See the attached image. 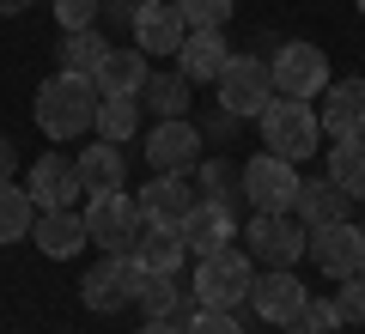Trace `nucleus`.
<instances>
[{"label": "nucleus", "instance_id": "1", "mask_svg": "<svg viewBox=\"0 0 365 334\" xmlns=\"http://www.w3.org/2000/svg\"><path fill=\"white\" fill-rule=\"evenodd\" d=\"M31 116L49 140H79V134L98 128V85L79 73H49L31 98Z\"/></svg>", "mask_w": 365, "mask_h": 334}, {"label": "nucleus", "instance_id": "2", "mask_svg": "<svg viewBox=\"0 0 365 334\" xmlns=\"http://www.w3.org/2000/svg\"><path fill=\"white\" fill-rule=\"evenodd\" d=\"M256 122H262V146H268L274 158L304 165L311 152H323V122H317L311 98H280V91H274V103L262 110Z\"/></svg>", "mask_w": 365, "mask_h": 334}, {"label": "nucleus", "instance_id": "3", "mask_svg": "<svg viewBox=\"0 0 365 334\" xmlns=\"http://www.w3.org/2000/svg\"><path fill=\"white\" fill-rule=\"evenodd\" d=\"M250 286H256L250 249H220V256H201L189 298H195V310H237L250 304Z\"/></svg>", "mask_w": 365, "mask_h": 334}, {"label": "nucleus", "instance_id": "4", "mask_svg": "<svg viewBox=\"0 0 365 334\" xmlns=\"http://www.w3.org/2000/svg\"><path fill=\"white\" fill-rule=\"evenodd\" d=\"M213 85H220V116H232V122H256L274 103V73H268V61H256V55H232Z\"/></svg>", "mask_w": 365, "mask_h": 334}, {"label": "nucleus", "instance_id": "5", "mask_svg": "<svg viewBox=\"0 0 365 334\" xmlns=\"http://www.w3.org/2000/svg\"><path fill=\"white\" fill-rule=\"evenodd\" d=\"M299 165L292 158H274V152H256L244 170H237V189L256 201V213H292L299 207Z\"/></svg>", "mask_w": 365, "mask_h": 334}, {"label": "nucleus", "instance_id": "6", "mask_svg": "<svg viewBox=\"0 0 365 334\" xmlns=\"http://www.w3.org/2000/svg\"><path fill=\"white\" fill-rule=\"evenodd\" d=\"M86 244H104V249H122L128 256L134 249V237L146 231V219H140V207L128 201L122 189H110V194H86Z\"/></svg>", "mask_w": 365, "mask_h": 334}, {"label": "nucleus", "instance_id": "7", "mask_svg": "<svg viewBox=\"0 0 365 334\" xmlns=\"http://www.w3.org/2000/svg\"><path fill=\"white\" fill-rule=\"evenodd\" d=\"M304 256H311L329 280H353V273H365V231L353 219L311 225V231H304Z\"/></svg>", "mask_w": 365, "mask_h": 334}, {"label": "nucleus", "instance_id": "8", "mask_svg": "<svg viewBox=\"0 0 365 334\" xmlns=\"http://www.w3.org/2000/svg\"><path fill=\"white\" fill-rule=\"evenodd\" d=\"M268 73H274L280 98H323L329 91V61H323L317 43H280L268 55Z\"/></svg>", "mask_w": 365, "mask_h": 334}, {"label": "nucleus", "instance_id": "9", "mask_svg": "<svg viewBox=\"0 0 365 334\" xmlns=\"http://www.w3.org/2000/svg\"><path fill=\"white\" fill-rule=\"evenodd\" d=\"M244 244H250V261H262V268H292L304 256V225L292 213H256L244 225Z\"/></svg>", "mask_w": 365, "mask_h": 334}, {"label": "nucleus", "instance_id": "10", "mask_svg": "<svg viewBox=\"0 0 365 334\" xmlns=\"http://www.w3.org/2000/svg\"><path fill=\"white\" fill-rule=\"evenodd\" d=\"M201 146H207V140H201L195 122H189V116H170V122H158V128L146 134L140 152H146V165L165 170V177H189V170L201 165Z\"/></svg>", "mask_w": 365, "mask_h": 334}, {"label": "nucleus", "instance_id": "11", "mask_svg": "<svg viewBox=\"0 0 365 334\" xmlns=\"http://www.w3.org/2000/svg\"><path fill=\"white\" fill-rule=\"evenodd\" d=\"M79 298H86V310H98V316H116L122 304H134V256L104 249V261H91L86 280H79Z\"/></svg>", "mask_w": 365, "mask_h": 334}, {"label": "nucleus", "instance_id": "12", "mask_svg": "<svg viewBox=\"0 0 365 334\" xmlns=\"http://www.w3.org/2000/svg\"><path fill=\"white\" fill-rule=\"evenodd\" d=\"M304 280L292 268H268L256 273V286H250V310H256L262 322H274V328H292V322L304 316Z\"/></svg>", "mask_w": 365, "mask_h": 334}, {"label": "nucleus", "instance_id": "13", "mask_svg": "<svg viewBox=\"0 0 365 334\" xmlns=\"http://www.w3.org/2000/svg\"><path fill=\"white\" fill-rule=\"evenodd\" d=\"M177 231H182V244H189V256L201 261V256H220V249H232V237H237V213H232V201H195Z\"/></svg>", "mask_w": 365, "mask_h": 334}, {"label": "nucleus", "instance_id": "14", "mask_svg": "<svg viewBox=\"0 0 365 334\" xmlns=\"http://www.w3.org/2000/svg\"><path fill=\"white\" fill-rule=\"evenodd\" d=\"M25 189H31V201H37V213H55V207H73L79 194H86V182H79V165H73V158L43 152L37 165H31Z\"/></svg>", "mask_w": 365, "mask_h": 334}, {"label": "nucleus", "instance_id": "15", "mask_svg": "<svg viewBox=\"0 0 365 334\" xmlns=\"http://www.w3.org/2000/svg\"><path fill=\"white\" fill-rule=\"evenodd\" d=\"M189 25H182L177 0H140V19H134V49L146 55H177Z\"/></svg>", "mask_w": 365, "mask_h": 334}, {"label": "nucleus", "instance_id": "16", "mask_svg": "<svg viewBox=\"0 0 365 334\" xmlns=\"http://www.w3.org/2000/svg\"><path fill=\"white\" fill-rule=\"evenodd\" d=\"M195 201H201V194L189 189L182 177H165V170H158V177L146 182L140 194H134V207H140L146 225H170V231H177L182 219H189V207H195Z\"/></svg>", "mask_w": 365, "mask_h": 334}, {"label": "nucleus", "instance_id": "17", "mask_svg": "<svg viewBox=\"0 0 365 334\" xmlns=\"http://www.w3.org/2000/svg\"><path fill=\"white\" fill-rule=\"evenodd\" d=\"M146 79H153V67H146V49H116V43H110V55L98 61L91 85H98V98H140Z\"/></svg>", "mask_w": 365, "mask_h": 334}, {"label": "nucleus", "instance_id": "18", "mask_svg": "<svg viewBox=\"0 0 365 334\" xmlns=\"http://www.w3.org/2000/svg\"><path fill=\"white\" fill-rule=\"evenodd\" d=\"M225 61H232V43L220 37V31H189L177 49V73L189 79V85H213V79L225 73Z\"/></svg>", "mask_w": 365, "mask_h": 334}, {"label": "nucleus", "instance_id": "19", "mask_svg": "<svg viewBox=\"0 0 365 334\" xmlns=\"http://www.w3.org/2000/svg\"><path fill=\"white\" fill-rule=\"evenodd\" d=\"M31 237H37V249H43L49 261H67V256L86 249V219H79L73 207H55V213H37Z\"/></svg>", "mask_w": 365, "mask_h": 334}, {"label": "nucleus", "instance_id": "20", "mask_svg": "<svg viewBox=\"0 0 365 334\" xmlns=\"http://www.w3.org/2000/svg\"><path fill=\"white\" fill-rule=\"evenodd\" d=\"M323 134H359L365 122V79H329V98L317 110Z\"/></svg>", "mask_w": 365, "mask_h": 334}, {"label": "nucleus", "instance_id": "21", "mask_svg": "<svg viewBox=\"0 0 365 334\" xmlns=\"http://www.w3.org/2000/svg\"><path fill=\"white\" fill-rule=\"evenodd\" d=\"M128 256H134V268H146V273H182L189 244H182V231H170V225H146Z\"/></svg>", "mask_w": 365, "mask_h": 334}, {"label": "nucleus", "instance_id": "22", "mask_svg": "<svg viewBox=\"0 0 365 334\" xmlns=\"http://www.w3.org/2000/svg\"><path fill=\"white\" fill-rule=\"evenodd\" d=\"M73 165H79V182H86V194H110V189H122V182H128V158H122V146H116V140L86 146Z\"/></svg>", "mask_w": 365, "mask_h": 334}, {"label": "nucleus", "instance_id": "23", "mask_svg": "<svg viewBox=\"0 0 365 334\" xmlns=\"http://www.w3.org/2000/svg\"><path fill=\"white\" fill-rule=\"evenodd\" d=\"M347 207H353V194H341V182L317 177V182H299V207H292V219L311 231V225H335V219H347Z\"/></svg>", "mask_w": 365, "mask_h": 334}, {"label": "nucleus", "instance_id": "24", "mask_svg": "<svg viewBox=\"0 0 365 334\" xmlns=\"http://www.w3.org/2000/svg\"><path fill=\"white\" fill-rule=\"evenodd\" d=\"M329 182H341V194L365 201V140L359 134H335V146H329Z\"/></svg>", "mask_w": 365, "mask_h": 334}, {"label": "nucleus", "instance_id": "25", "mask_svg": "<svg viewBox=\"0 0 365 334\" xmlns=\"http://www.w3.org/2000/svg\"><path fill=\"white\" fill-rule=\"evenodd\" d=\"M134 304H140L146 316H177V310H182L177 273H146V268H134Z\"/></svg>", "mask_w": 365, "mask_h": 334}, {"label": "nucleus", "instance_id": "26", "mask_svg": "<svg viewBox=\"0 0 365 334\" xmlns=\"http://www.w3.org/2000/svg\"><path fill=\"white\" fill-rule=\"evenodd\" d=\"M31 225H37V201H31V189L0 182V244H25Z\"/></svg>", "mask_w": 365, "mask_h": 334}, {"label": "nucleus", "instance_id": "27", "mask_svg": "<svg viewBox=\"0 0 365 334\" xmlns=\"http://www.w3.org/2000/svg\"><path fill=\"white\" fill-rule=\"evenodd\" d=\"M55 55H61V73H79V79H91V73H98V61L110 55V43L98 37V25H91V31H67V43H61Z\"/></svg>", "mask_w": 365, "mask_h": 334}, {"label": "nucleus", "instance_id": "28", "mask_svg": "<svg viewBox=\"0 0 365 334\" xmlns=\"http://www.w3.org/2000/svg\"><path fill=\"white\" fill-rule=\"evenodd\" d=\"M134 128H140V98H98V140H134Z\"/></svg>", "mask_w": 365, "mask_h": 334}, {"label": "nucleus", "instance_id": "29", "mask_svg": "<svg viewBox=\"0 0 365 334\" xmlns=\"http://www.w3.org/2000/svg\"><path fill=\"white\" fill-rule=\"evenodd\" d=\"M140 103H153L158 122L189 116V79H182V73H153V79H146V91H140Z\"/></svg>", "mask_w": 365, "mask_h": 334}, {"label": "nucleus", "instance_id": "30", "mask_svg": "<svg viewBox=\"0 0 365 334\" xmlns=\"http://www.w3.org/2000/svg\"><path fill=\"white\" fill-rule=\"evenodd\" d=\"M177 13L189 31H220L232 19V0H177Z\"/></svg>", "mask_w": 365, "mask_h": 334}, {"label": "nucleus", "instance_id": "31", "mask_svg": "<svg viewBox=\"0 0 365 334\" xmlns=\"http://www.w3.org/2000/svg\"><path fill=\"white\" fill-rule=\"evenodd\" d=\"M201 201H232V165H225V158H201Z\"/></svg>", "mask_w": 365, "mask_h": 334}, {"label": "nucleus", "instance_id": "32", "mask_svg": "<svg viewBox=\"0 0 365 334\" xmlns=\"http://www.w3.org/2000/svg\"><path fill=\"white\" fill-rule=\"evenodd\" d=\"M98 13H104V0H55L61 31H91V25H98Z\"/></svg>", "mask_w": 365, "mask_h": 334}, {"label": "nucleus", "instance_id": "33", "mask_svg": "<svg viewBox=\"0 0 365 334\" xmlns=\"http://www.w3.org/2000/svg\"><path fill=\"white\" fill-rule=\"evenodd\" d=\"M304 328H311V334H335L341 328V304H335V298H304Z\"/></svg>", "mask_w": 365, "mask_h": 334}, {"label": "nucleus", "instance_id": "34", "mask_svg": "<svg viewBox=\"0 0 365 334\" xmlns=\"http://www.w3.org/2000/svg\"><path fill=\"white\" fill-rule=\"evenodd\" d=\"M182 334H244V328H237L232 310H195V316L182 322Z\"/></svg>", "mask_w": 365, "mask_h": 334}, {"label": "nucleus", "instance_id": "35", "mask_svg": "<svg viewBox=\"0 0 365 334\" xmlns=\"http://www.w3.org/2000/svg\"><path fill=\"white\" fill-rule=\"evenodd\" d=\"M335 304H341V322H365V273H353V280H341Z\"/></svg>", "mask_w": 365, "mask_h": 334}, {"label": "nucleus", "instance_id": "36", "mask_svg": "<svg viewBox=\"0 0 365 334\" xmlns=\"http://www.w3.org/2000/svg\"><path fill=\"white\" fill-rule=\"evenodd\" d=\"M13 177H19V146L0 134V182H13Z\"/></svg>", "mask_w": 365, "mask_h": 334}, {"label": "nucleus", "instance_id": "37", "mask_svg": "<svg viewBox=\"0 0 365 334\" xmlns=\"http://www.w3.org/2000/svg\"><path fill=\"white\" fill-rule=\"evenodd\" d=\"M104 13H110V19H128V25H134V19H140V0H104Z\"/></svg>", "mask_w": 365, "mask_h": 334}, {"label": "nucleus", "instance_id": "38", "mask_svg": "<svg viewBox=\"0 0 365 334\" xmlns=\"http://www.w3.org/2000/svg\"><path fill=\"white\" fill-rule=\"evenodd\" d=\"M140 334H182V328H177L170 316H146V328H140Z\"/></svg>", "mask_w": 365, "mask_h": 334}, {"label": "nucleus", "instance_id": "39", "mask_svg": "<svg viewBox=\"0 0 365 334\" xmlns=\"http://www.w3.org/2000/svg\"><path fill=\"white\" fill-rule=\"evenodd\" d=\"M25 6H31V0H0V13H6V19H13V13H25Z\"/></svg>", "mask_w": 365, "mask_h": 334}, {"label": "nucleus", "instance_id": "40", "mask_svg": "<svg viewBox=\"0 0 365 334\" xmlns=\"http://www.w3.org/2000/svg\"><path fill=\"white\" fill-rule=\"evenodd\" d=\"M280 334H311V328H304V322H292V328H280Z\"/></svg>", "mask_w": 365, "mask_h": 334}, {"label": "nucleus", "instance_id": "41", "mask_svg": "<svg viewBox=\"0 0 365 334\" xmlns=\"http://www.w3.org/2000/svg\"><path fill=\"white\" fill-rule=\"evenodd\" d=\"M359 140H365V122H359Z\"/></svg>", "mask_w": 365, "mask_h": 334}]
</instances>
